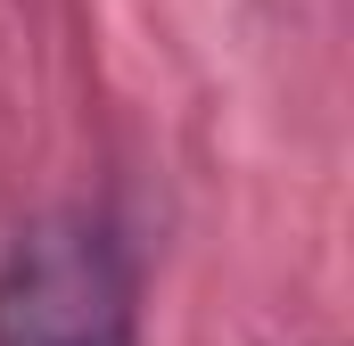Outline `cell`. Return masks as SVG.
Listing matches in <instances>:
<instances>
[{
    "mask_svg": "<svg viewBox=\"0 0 354 346\" xmlns=\"http://www.w3.org/2000/svg\"><path fill=\"white\" fill-rule=\"evenodd\" d=\"M0 346H140V272L91 215H50L0 256Z\"/></svg>",
    "mask_w": 354,
    "mask_h": 346,
    "instance_id": "cell-1",
    "label": "cell"
}]
</instances>
